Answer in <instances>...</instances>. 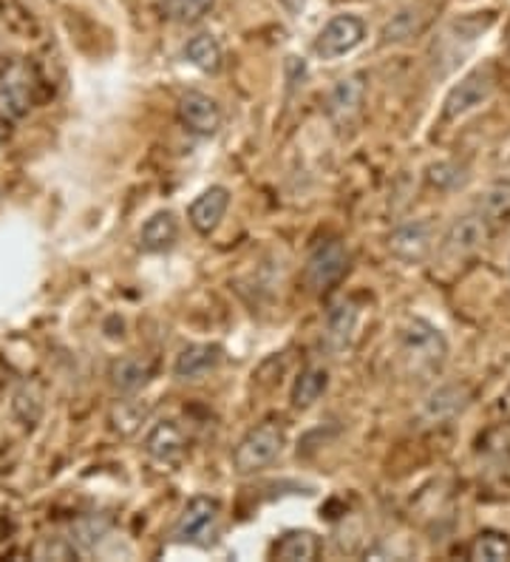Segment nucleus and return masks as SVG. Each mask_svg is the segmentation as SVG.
I'll return each instance as SVG.
<instances>
[{
  "label": "nucleus",
  "mask_w": 510,
  "mask_h": 562,
  "mask_svg": "<svg viewBox=\"0 0 510 562\" xmlns=\"http://www.w3.org/2000/svg\"><path fill=\"white\" fill-rule=\"evenodd\" d=\"M184 449H188V440H184V432L173 420L157 424L145 438V452L162 467H177L179 460L184 458Z\"/></svg>",
  "instance_id": "16"
},
{
  "label": "nucleus",
  "mask_w": 510,
  "mask_h": 562,
  "mask_svg": "<svg viewBox=\"0 0 510 562\" xmlns=\"http://www.w3.org/2000/svg\"><path fill=\"white\" fill-rule=\"evenodd\" d=\"M476 211L483 213L490 225L494 222H510V186H497L485 191Z\"/></svg>",
  "instance_id": "28"
},
{
  "label": "nucleus",
  "mask_w": 510,
  "mask_h": 562,
  "mask_svg": "<svg viewBox=\"0 0 510 562\" xmlns=\"http://www.w3.org/2000/svg\"><path fill=\"white\" fill-rule=\"evenodd\" d=\"M327 390H329V370L327 367L313 363V367H306V370L295 378L293 406H298V409H309V406H315L324 395H327Z\"/></svg>",
  "instance_id": "22"
},
{
  "label": "nucleus",
  "mask_w": 510,
  "mask_h": 562,
  "mask_svg": "<svg viewBox=\"0 0 510 562\" xmlns=\"http://www.w3.org/2000/svg\"><path fill=\"white\" fill-rule=\"evenodd\" d=\"M34 71L26 63H12L3 75H0V120L14 123V120L26 117L34 103Z\"/></svg>",
  "instance_id": "7"
},
{
  "label": "nucleus",
  "mask_w": 510,
  "mask_h": 562,
  "mask_svg": "<svg viewBox=\"0 0 510 562\" xmlns=\"http://www.w3.org/2000/svg\"><path fill=\"white\" fill-rule=\"evenodd\" d=\"M150 361L139 356H123L116 358L114 363L109 367V381L111 390L116 395H123V398H131L136 392H143L150 381Z\"/></svg>",
  "instance_id": "17"
},
{
  "label": "nucleus",
  "mask_w": 510,
  "mask_h": 562,
  "mask_svg": "<svg viewBox=\"0 0 510 562\" xmlns=\"http://www.w3.org/2000/svg\"><path fill=\"white\" fill-rule=\"evenodd\" d=\"M431 21V9L417 3V7H406L392 18V21L383 26V43H406L415 35H420L422 29L429 26Z\"/></svg>",
  "instance_id": "21"
},
{
  "label": "nucleus",
  "mask_w": 510,
  "mask_h": 562,
  "mask_svg": "<svg viewBox=\"0 0 510 562\" xmlns=\"http://www.w3.org/2000/svg\"><path fill=\"white\" fill-rule=\"evenodd\" d=\"M222 358H225V350L218 344H188L173 361V375L179 381H202L218 370Z\"/></svg>",
  "instance_id": "14"
},
{
  "label": "nucleus",
  "mask_w": 510,
  "mask_h": 562,
  "mask_svg": "<svg viewBox=\"0 0 510 562\" xmlns=\"http://www.w3.org/2000/svg\"><path fill=\"white\" fill-rule=\"evenodd\" d=\"M366 41V23L358 14H335L315 37V55L320 60H340Z\"/></svg>",
  "instance_id": "6"
},
{
  "label": "nucleus",
  "mask_w": 510,
  "mask_h": 562,
  "mask_svg": "<svg viewBox=\"0 0 510 562\" xmlns=\"http://www.w3.org/2000/svg\"><path fill=\"white\" fill-rule=\"evenodd\" d=\"M34 560H77L80 551L75 549L71 537H43L37 546H34Z\"/></svg>",
  "instance_id": "29"
},
{
  "label": "nucleus",
  "mask_w": 510,
  "mask_h": 562,
  "mask_svg": "<svg viewBox=\"0 0 510 562\" xmlns=\"http://www.w3.org/2000/svg\"><path fill=\"white\" fill-rule=\"evenodd\" d=\"M463 168L454 162H437L429 168V182L434 188H440V191H451V188L463 186Z\"/></svg>",
  "instance_id": "31"
},
{
  "label": "nucleus",
  "mask_w": 510,
  "mask_h": 562,
  "mask_svg": "<svg viewBox=\"0 0 510 562\" xmlns=\"http://www.w3.org/2000/svg\"><path fill=\"white\" fill-rule=\"evenodd\" d=\"M347 270H349V247L340 239L320 241L313 254L306 256V265H304L306 288L315 290V293H324L327 288L338 284Z\"/></svg>",
  "instance_id": "5"
},
{
  "label": "nucleus",
  "mask_w": 510,
  "mask_h": 562,
  "mask_svg": "<svg viewBox=\"0 0 510 562\" xmlns=\"http://www.w3.org/2000/svg\"><path fill=\"white\" fill-rule=\"evenodd\" d=\"M111 535V522L105 520V517H82V520H77L75 526H71V542H75V549L80 551V554H91V551H97V546H100L105 537Z\"/></svg>",
  "instance_id": "25"
},
{
  "label": "nucleus",
  "mask_w": 510,
  "mask_h": 562,
  "mask_svg": "<svg viewBox=\"0 0 510 562\" xmlns=\"http://www.w3.org/2000/svg\"><path fill=\"white\" fill-rule=\"evenodd\" d=\"M3 139H7V134H3V120H0V145H3Z\"/></svg>",
  "instance_id": "32"
},
{
  "label": "nucleus",
  "mask_w": 510,
  "mask_h": 562,
  "mask_svg": "<svg viewBox=\"0 0 510 562\" xmlns=\"http://www.w3.org/2000/svg\"><path fill=\"white\" fill-rule=\"evenodd\" d=\"M400 356L408 363V370L417 375H434L442 370V363L449 358V341L426 318H411L400 329Z\"/></svg>",
  "instance_id": "1"
},
{
  "label": "nucleus",
  "mask_w": 510,
  "mask_h": 562,
  "mask_svg": "<svg viewBox=\"0 0 510 562\" xmlns=\"http://www.w3.org/2000/svg\"><path fill=\"white\" fill-rule=\"evenodd\" d=\"M490 236V222L485 220L479 211L463 213L449 225L445 236H442V250L451 259H468V256L479 254Z\"/></svg>",
  "instance_id": "8"
},
{
  "label": "nucleus",
  "mask_w": 510,
  "mask_h": 562,
  "mask_svg": "<svg viewBox=\"0 0 510 562\" xmlns=\"http://www.w3.org/2000/svg\"><path fill=\"white\" fill-rule=\"evenodd\" d=\"M497 66H490V63H483V66H476L471 69L468 75L463 77L460 82L451 86V91L445 94V103H442V120H463L468 117L471 111H476L479 105H485L497 91Z\"/></svg>",
  "instance_id": "2"
},
{
  "label": "nucleus",
  "mask_w": 510,
  "mask_h": 562,
  "mask_svg": "<svg viewBox=\"0 0 510 562\" xmlns=\"http://www.w3.org/2000/svg\"><path fill=\"white\" fill-rule=\"evenodd\" d=\"M434 225L429 220L403 222L388 236V254L395 256V259L406 261V265H420L434 250Z\"/></svg>",
  "instance_id": "9"
},
{
  "label": "nucleus",
  "mask_w": 510,
  "mask_h": 562,
  "mask_svg": "<svg viewBox=\"0 0 510 562\" xmlns=\"http://www.w3.org/2000/svg\"><path fill=\"white\" fill-rule=\"evenodd\" d=\"M468 560L474 562H499L510 560V537L502 531H483L468 546Z\"/></svg>",
  "instance_id": "24"
},
{
  "label": "nucleus",
  "mask_w": 510,
  "mask_h": 562,
  "mask_svg": "<svg viewBox=\"0 0 510 562\" xmlns=\"http://www.w3.org/2000/svg\"><path fill=\"white\" fill-rule=\"evenodd\" d=\"M179 239V220L173 211H157L148 216L139 231V247L145 254H165L177 245Z\"/></svg>",
  "instance_id": "18"
},
{
  "label": "nucleus",
  "mask_w": 510,
  "mask_h": 562,
  "mask_svg": "<svg viewBox=\"0 0 510 562\" xmlns=\"http://www.w3.org/2000/svg\"><path fill=\"white\" fill-rule=\"evenodd\" d=\"M320 554V540L306 531V528H295V531H286L281 535V540H275L272 546V560L284 562H313Z\"/></svg>",
  "instance_id": "20"
},
{
  "label": "nucleus",
  "mask_w": 510,
  "mask_h": 562,
  "mask_svg": "<svg viewBox=\"0 0 510 562\" xmlns=\"http://www.w3.org/2000/svg\"><path fill=\"white\" fill-rule=\"evenodd\" d=\"M227 207H230V191L225 186H213L193 200V205L188 207V220H191L199 234L211 236L225 222Z\"/></svg>",
  "instance_id": "13"
},
{
  "label": "nucleus",
  "mask_w": 510,
  "mask_h": 562,
  "mask_svg": "<svg viewBox=\"0 0 510 562\" xmlns=\"http://www.w3.org/2000/svg\"><path fill=\"white\" fill-rule=\"evenodd\" d=\"M179 123L196 134V137H213L222 128V109L211 94L204 91H184L177 105Z\"/></svg>",
  "instance_id": "11"
},
{
  "label": "nucleus",
  "mask_w": 510,
  "mask_h": 562,
  "mask_svg": "<svg viewBox=\"0 0 510 562\" xmlns=\"http://www.w3.org/2000/svg\"><path fill=\"white\" fill-rule=\"evenodd\" d=\"M465 404H468V392H465V386L442 384L426 395L420 415L429 420V424H442V420L454 418L456 412H463Z\"/></svg>",
  "instance_id": "19"
},
{
  "label": "nucleus",
  "mask_w": 510,
  "mask_h": 562,
  "mask_svg": "<svg viewBox=\"0 0 510 562\" xmlns=\"http://www.w3.org/2000/svg\"><path fill=\"white\" fill-rule=\"evenodd\" d=\"M490 23H494V14H485V18H463V21L449 23L434 43V63L460 60L474 46L476 37H483L488 32Z\"/></svg>",
  "instance_id": "10"
},
{
  "label": "nucleus",
  "mask_w": 510,
  "mask_h": 562,
  "mask_svg": "<svg viewBox=\"0 0 510 562\" xmlns=\"http://www.w3.org/2000/svg\"><path fill=\"white\" fill-rule=\"evenodd\" d=\"M213 7V0H162V9L170 21L177 23H193L199 21L207 9Z\"/></svg>",
  "instance_id": "30"
},
{
  "label": "nucleus",
  "mask_w": 510,
  "mask_h": 562,
  "mask_svg": "<svg viewBox=\"0 0 510 562\" xmlns=\"http://www.w3.org/2000/svg\"><path fill=\"white\" fill-rule=\"evenodd\" d=\"M358 322H361V313L354 307V302L349 299H340L332 307L327 310V322H324V341L332 352H343L352 344L354 333H358Z\"/></svg>",
  "instance_id": "15"
},
{
  "label": "nucleus",
  "mask_w": 510,
  "mask_h": 562,
  "mask_svg": "<svg viewBox=\"0 0 510 562\" xmlns=\"http://www.w3.org/2000/svg\"><path fill=\"white\" fill-rule=\"evenodd\" d=\"M12 415L21 420L23 426H34L43 415V395L34 384H23L21 390L12 395Z\"/></svg>",
  "instance_id": "27"
},
{
  "label": "nucleus",
  "mask_w": 510,
  "mask_h": 562,
  "mask_svg": "<svg viewBox=\"0 0 510 562\" xmlns=\"http://www.w3.org/2000/svg\"><path fill=\"white\" fill-rule=\"evenodd\" d=\"M145 418H148V406L131 398V401H120V404L111 409L109 424H111V429H114L116 435L128 438V435H134L136 429L143 426Z\"/></svg>",
  "instance_id": "26"
},
{
  "label": "nucleus",
  "mask_w": 510,
  "mask_h": 562,
  "mask_svg": "<svg viewBox=\"0 0 510 562\" xmlns=\"http://www.w3.org/2000/svg\"><path fill=\"white\" fill-rule=\"evenodd\" d=\"M184 60L204 75H216L222 69V46L213 35H196L184 43Z\"/></svg>",
  "instance_id": "23"
},
{
  "label": "nucleus",
  "mask_w": 510,
  "mask_h": 562,
  "mask_svg": "<svg viewBox=\"0 0 510 562\" xmlns=\"http://www.w3.org/2000/svg\"><path fill=\"white\" fill-rule=\"evenodd\" d=\"M284 429L279 424H259L256 429L245 435V438L238 440L236 452H233V469L238 474H256L261 469H267L272 460L279 458L284 452Z\"/></svg>",
  "instance_id": "3"
},
{
  "label": "nucleus",
  "mask_w": 510,
  "mask_h": 562,
  "mask_svg": "<svg viewBox=\"0 0 510 562\" xmlns=\"http://www.w3.org/2000/svg\"><path fill=\"white\" fill-rule=\"evenodd\" d=\"M363 103H366V75L354 71V75L340 77L329 89L327 111L338 125H349L363 111Z\"/></svg>",
  "instance_id": "12"
},
{
  "label": "nucleus",
  "mask_w": 510,
  "mask_h": 562,
  "mask_svg": "<svg viewBox=\"0 0 510 562\" xmlns=\"http://www.w3.org/2000/svg\"><path fill=\"white\" fill-rule=\"evenodd\" d=\"M218 520H222V506L213 497H193L182 508L177 526H173V540L182 546H211L218 535Z\"/></svg>",
  "instance_id": "4"
}]
</instances>
